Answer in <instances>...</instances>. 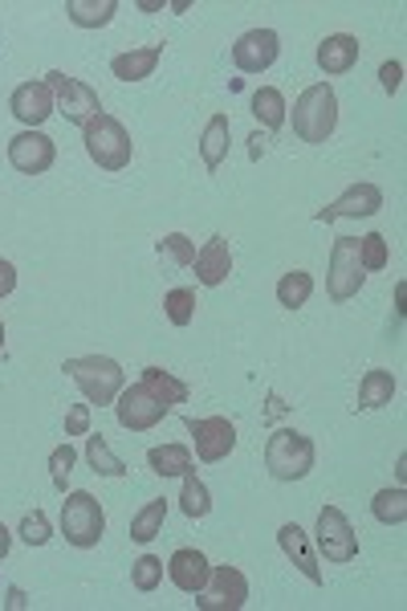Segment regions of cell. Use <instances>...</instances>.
<instances>
[{"label":"cell","mask_w":407,"mask_h":611,"mask_svg":"<svg viewBox=\"0 0 407 611\" xmlns=\"http://www.w3.org/2000/svg\"><path fill=\"white\" fill-rule=\"evenodd\" d=\"M74 465H78V453H74V444H58V449L49 453V477H53V489H58V493H65Z\"/></svg>","instance_id":"35"},{"label":"cell","mask_w":407,"mask_h":611,"mask_svg":"<svg viewBox=\"0 0 407 611\" xmlns=\"http://www.w3.org/2000/svg\"><path fill=\"white\" fill-rule=\"evenodd\" d=\"M163 314H168L172 327H192V318H196V294L192 290H172L163 298Z\"/></svg>","instance_id":"34"},{"label":"cell","mask_w":407,"mask_h":611,"mask_svg":"<svg viewBox=\"0 0 407 611\" xmlns=\"http://www.w3.org/2000/svg\"><path fill=\"white\" fill-rule=\"evenodd\" d=\"M82 143H86V156L95 159L102 172H123L135 156V143L126 135V126L107 110H98L95 119L82 126Z\"/></svg>","instance_id":"2"},{"label":"cell","mask_w":407,"mask_h":611,"mask_svg":"<svg viewBox=\"0 0 407 611\" xmlns=\"http://www.w3.org/2000/svg\"><path fill=\"white\" fill-rule=\"evenodd\" d=\"M188 432L196 440V456H200L203 465H217L224 456L236 449V428L233 420H224V416H208V420H188Z\"/></svg>","instance_id":"13"},{"label":"cell","mask_w":407,"mask_h":611,"mask_svg":"<svg viewBox=\"0 0 407 611\" xmlns=\"http://www.w3.org/2000/svg\"><path fill=\"white\" fill-rule=\"evenodd\" d=\"M156 253L168 261V266H175V269H188L192 261H196V241L192 236H184V233H168L163 241H156Z\"/></svg>","instance_id":"32"},{"label":"cell","mask_w":407,"mask_h":611,"mask_svg":"<svg viewBox=\"0 0 407 611\" xmlns=\"http://www.w3.org/2000/svg\"><path fill=\"white\" fill-rule=\"evenodd\" d=\"M58 159V143L49 139L46 131H21L9 139V163L21 175H46Z\"/></svg>","instance_id":"11"},{"label":"cell","mask_w":407,"mask_h":611,"mask_svg":"<svg viewBox=\"0 0 407 611\" xmlns=\"http://www.w3.org/2000/svg\"><path fill=\"white\" fill-rule=\"evenodd\" d=\"M313 294V278L306 269H294V273H285L282 282H278V302H282L285 310H301Z\"/></svg>","instance_id":"29"},{"label":"cell","mask_w":407,"mask_h":611,"mask_svg":"<svg viewBox=\"0 0 407 611\" xmlns=\"http://www.w3.org/2000/svg\"><path fill=\"white\" fill-rule=\"evenodd\" d=\"M110 407H114V416H119V424H123L126 432H147V428H156V424L172 412V407L163 404L143 379L139 383H131V388H123L119 400H114Z\"/></svg>","instance_id":"8"},{"label":"cell","mask_w":407,"mask_h":611,"mask_svg":"<svg viewBox=\"0 0 407 611\" xmlns=\"http://www.w3.org/2000/svg\"><path fill=\"white\" fill-rule=\"evenodd\" d=\"M62 534H65V542L78 550H90L102 542V534H107V514H102V505H98L95 493H86V489L65 493Z\"/></svg>","instance_id":"5"},{"label":"cell","mask_w":407,"mask_h":611,"mask_svg":"<svg viewBox=\"0 0 407 611\" xmlns=\"http://www.w3.org/2000/svg\"><path fill=\"white\" fill-rule=\"evenodd\" d=\"M278 542H282L285 559L298 566L306 579H310V583H322V566H318V559H313L310 538H306V530H301L298 522H285L282 530H278Z\"/></svg>","instance_id":"19"},{"label":"cell","mask_w":407,"mask_h":611,"mask_svg":"<svg viewBox=\"0 0 407 611\" xmlns=\"http://www.w3.org/2000/svg\"><path fill=\"white\" fill-rule=\"evenodd\" d=\"M313 542H318V550H322V559L334 566H346L359 559V534H355L350 517H346L338 505H322Z\"/></svg>","instance_id":"6"},{"label":"cell","mask_w":407,"mask_h":611,"mask_svg":"<svg viewBox=\"0 0 407 611\" xmlns=\"http://www.w3.org/2000/svg\"><path fill=\"white\" fill-rule=\"evenodd\" d=\"M359 37H350V33H330L326 41L318 46V70L330 74V78H338L346 70H355L359 65Z\"/></svg>","instance_id":"18"},{"label":"cell","mask_w":407,"mask_h":611,"mask_svg":"<svg viewBox=\"0 0 407 611\" xmlns=\"http://www.w3.org/2000/svg\"><path fill=\"white\" fill-rule=\"evenodd\" d=\"M9 110L25 123V131H37L49 114H58L53 110V90H49L46 82H21L13 90V98H9Z\"/></svg>","instance_id":"15"},{"label":"cell","mask_w":407,"mask_h":611,"mask_svg":"<svg viewBox=\"0 0 407 611\" xmlns=\"http://www.w3.org/2000/svg\"><path fill=\"white\" fill-rule=\"evenodd\" d=\"M395 400V376L392 371H383V367H375V371H367L359 383V407H383Z\"/></svg>","instance_id":"24"},{"label":"cell","mask_w":407,"mask_h":611,"mask_svg":"<svg viewBox=\"0 0 407 611\" xmlns=\"http://www.w3.org/2000/svg\"><path fill=\"white\" fill-rule=\"evenodd\" d=\"M143 383H147V388H151V392H156L168 407L188 404V383H184V379H175L172 371H163V367H147V371H143Z\"/></svg>","instance_id":"27"},{"label":"cell","mask_w":407,"mask_h":611,"mask_svg":"<svg viewBox=\"0 0 407 611\" xmlns=\"http://www.w3.org/2000/svg\"><path fill=\"white\" fill-rule=\"evenodd\" d=\"M266 469L273 481H301L313 469V440L294 428H278L266 444Z\"/></svg>","instance_id":"4"},{"label":"cell","mask_w":407,"mask_h":611,"mask_svg":"<svg viewBox=\"0 0 407 611\" xmlns=\"http://www.w3.org/2000/svg\"><path fill=\"white\" fill-rule=\"evenodd\" d=\"M196 278H200V285H208V290H217V285L229 282V273H233V249H229V241L224 236H212L203 249H196Z\"/></svg>","instance_id":"17"},{"label":"cell","mask_w":407,"mask_h":611,"mask_svg":"<svg viewBox=\"0 0 407 611\" xmlns=\"http://www.w3.org/2000/svg\"><path fill=\"white\" fill-rule=\"evenodd\" d=\"M13 290H16V269H13V261L0 257V298H9Z\"/></svg>","instance_id":"40"},{"label":"cell","mask_w":407,"mask_h":611,"mask_svg":"<svg viewBox=\"0 0 407 611\" xmlns=\"http://www.w3.org/2000/svg\"><path fill=\"white\" fill-rule=\"evenodd\" d=\"M90 432V404H70L65 412V437H86Z\"/></svg>","instance_id":"38"},{"label":"cell","mask_w":407,"mask_h":611,"mask_svg":"<svg viewBox=\"0 0 407 611\" xmlns=\"http://www.w3.org/2000/svg\"><path fill=\"white\" fill-rule=\"evenodd\" d=\"M180 510L188 517H208L212 514V493H208V486H203L200 477H196V469L184 473V498H180Z\"/></svg>","instance_id":"31"},{"label":"cell","mask_w":407,"mask_h":611,"mask_svg":"<svg viewBox=\"0 0 407 611\" xmlns=\"http://www.w3.org/2000/svg\"><path fill=\"white\" fill-rule=\"evenodd\" d=\"M338 126V95L330 82H313L298 95L294 102V131H298L301 143H326Z\"/></svg>","instance_id":"1"},{"label":"cell","mask_w":407,"mask_h":611,"mask_svg":"<svg viewBox=\"0 0 407 611\" xmlns=\"http://www.w3.org/2000/svg\"><path fill=\"white\" fill-rule=\"evenodd\" d=\"M278 58H282V37L273 29H249L236 37L233 62L240 74H266Z\"/></svg>","instance_id":"12"},{"label":"cell","mask_w":407,"mask_h":611,"mask_svg":"<svg viewBox=\"0 0 407 611\" xmlns=\"http://www.w3.org/2000/svg\"><path fill=\"white\" fill-rule=\"evenodd\" d=\"M86 461H90V469L102 473V477H123V473H126L123 461L110 453V444H107V437H102V432H98V437H90V432H86Z\"/></svg>","instance_id":"30"},{"label":"cell","mask_w":407,"mask_h":611,"mask_svg":"<svg viewBox=\"0 0 407 611\" xmlns=\"http://www.w3.org/2000/svg\"><path fill=\"white\" fill-rule=\"evenodd\" d=\"M379 82H383V90H387V95H395V90H399V82H404V65L383 62L379 65Z\"/></svg>","instance_id":"39"},{"label":"cell","mask_w":407,"mask_h":611,"mask_svg":"<svg viewBox=\"0 0 407 611\" xmlns=\"http://www.w3.org/2000/svg\"><path fill=\"white\" fill-rule=\"evenodd\" d=\"M62 371L74 383L82 388V395L90 400V404L107 407L119 400V392L126 388V376L123 367L110 359V355H82V359H65Z\"/></svg>","instance_id":"3"},{"label":"cell","mask_w":407,"mask_h":611,"mask_svg":"<svg viewBox=\"0 0 407 611\" xmlns=\"http://www.w3.org/2000/svg\"><path fill=\"white\" fill-rule=\"evenodd\" d=\"M249 603V579L236 566H212V575L203 583L196 608L200 611H240Z\"/></svg>","instance_id":"10"},{"label":"cell","mask_w":407,"mask_h":611,"mask_svg":"<svg viewBox=\"0 0 407 611\" xmlns=\"http://www.w3.org/2000/svg\"><path fill=\"white\" fill-rule=\"evenodd\" d=\"M229 143H233L229 114H212L208 126H203V135H200V156H203V168H208V172H217L220 163L229 159Z\"/></svg>","instance_id":"21"},{"label":"cell","mask_w":407,"mask_h":611,"mask_svg":"<svg viewBox=\"0 0 407 611\" xmlns=\"http://www.w3.org/2000/svg\"><path fill=\"white\" fill-rule=\"evenodd\" d=\"M46 86L53 90V110L62 114L65 123H78L86 126L90 119H95L98 110V95L86 86V82L70 78V74H62V70H53V74H46Z\"/></svg>","instance_id":"9"},{"label":"cell","mask_w":407,"mask_h":611,"mask_svg":"<svg viewBox=\"0 0 407 611\" xmlns=\"http://www.w3.org/2000/svg\"><path fill=\"white\" fill-rule=\"evenodd\" d=\"M285 98L278 86H261L257 95H252V119L266 126V131H278V126H285Z\"/></svg>","instance_id":"23"},{"label":"cell","mask_w":407,"mask_h":611,"mask_svg":"<svg viewBox=\"0 0 407 611\" xmlns=\"http://www.w3.org/2000/svg\"><path fill=\"white\" fill-rule=\"evenodd\" d=\"M159 58H163V46H143V49H131V53H119L114 62H110V74L119 82H143L156 74Z\"/></svg>","instance_id":"20"},{"label":"cell","mask_w":407,"mask_h":611,"mask_svg":"<svg viewBox=\"0 0 407 611\" xmlns=\"http://www.w3.org/2000/svg\"><path fill=\"white\" fill-rule=\"evenodd\" d=\"M367 273L359 266V236H338L330 249V269H326V294L334 302H350L362 290Z\"/></svg>","instance_id":"7"},{"label":"cell","mask_w":407,"mask_h":611,"mask_svg":"<svg viewBox=\"0 0 407 611\" xmlns=\"http://www.w3.org/2000/svg\"><path fill=\"white\" fill-rule=\"evenodd\" d=\"M208 575H212V563L203 559L200 550H175L172 559H168V579L184 591V596H200L203 591V583H208Z\"/></svg>","instance_id":"16"},{"label":"cell","mask_w":407,"mask_h":611,"mask_svg":"<svg viewBox=\"0 0 407 611\" xmlns=\"http://www.w3.org/2000/svg\"><path fill=\"white\" fill-rule=\"evenodd\" d=\"M131 583H135V591H156L159 583H163V563H159L156 554H143L131 563Z\"/></svg>","instance_id":"36"},{"label":"cell","mask_w":407,"mask_h":611,"mask_svg":"<svg viewBox=\"0 0 407 611\" xmlns=\"http://www.w3.org/2000/svg\"><path fill=\"white\" fill-rule=\"evenodd\" d=\"M163 522H168V502H163V498H156V502H147L139 514L131 517V538H135L139 547H147L151 538H159Z\"/></svg>","instance_id":"26"},{"label":"cell","mask_w":407,"mask_h":611,"mask_svg":"<svg viewBox=\"0 0 407 611\" xmlns=\"http://www.w3.org/2000/svg\"><path fill=\"white\" fill-rule=\"evenodd\" d=\"M65 13L78 29H102L119 13V0H65Z\"/></svg>","instance_id":"22"},{"label":"cell","mask_w":407,"mask_h":611,"mask_svg":"<svg viewBox=\"0 0 407 611\" xmlns=\"http://www.w3.org/2000/svg\"><path fill=\"white\" fill-rule=\"evenodd\" d=\"M21 538H25L29 547H46L49 538H53V534H49V517L41 514V510L25 514V517H21Z\"/></svg>","instance_id":"37"},{"label":"cell","mask_w":407,"mask_h":611,"mask_svg":"<svg viewBox=\"0 0 407 611\" xmlns=\"http://www.w3.org/2000/svg\"><path fill=\"white\" fill-rule=\"evenodd\" d=\"M0 351H4V322H0Z\"/></svg>","instance_id":"42"},{"label":"cell","mask_w":407,"mask_h":611,"mask_svg":"<svg viewBox=\"0 0 407 611\" xmlns=\"http://www.w3.org/2000/svg\"><path fill=\"white\" fill-rule=\"evenodd\" d=\"M147 465L159 473V477H184L192 469V453L188 444H159L147 453Z\"/></svg>","instance_id":"25"},{"label":"cell","mask_w":407,"mask_h":611,"mask_svg":"<svg viewBox=\"0 0 407 611\" xmlns=\"http://www.w3.org/2000/svg\"><path fill=\"white\" fill-rule=\"evenodd\" d=\"M9 547H13V534L4 530V522H0V559H4V554H9Z\"/></svg>","instance_id":"41"},{"label":"cell","mask_w":407,"mask_h":611,"mask_svg":"<svg viewBox=\"0 0 407 611\" xmlns=\"http://www.w3.org/2000/svg\"><path fill=\"white\" fill-rule=\"evenodd\" d=\"M387 261H392V249H387V236H383V233L359 236V266H362V273H375V269H387Z\"/></svg>","instance_id":"33"},{"label":"cell","mask_w":407,"mask_h":611,"mask_svg":"<svg viewBox=\"0 0 407 611\" xmlns=\"http://www.w3.org/2000/svg\"><path fill=\"white\" fill-rule=\"evenodd\" d=\"M379 208H383V192H379L375 184H350L334 204L318 208L313 220H318V224H334V220H343V217H375Z\"/></svg>","instance_id":"14"},{"label":"cell","mask_w":407,"mask_h":611,"mask_svg":"<svg viewBox=\"0 0 407 611\" xmlns=\"http://www.w3.org/2000/svg\"><path fill=\"white\" fill-rule=\"evenodd\" d=\"M371 514H375V522H383V526H404L407 522V489L404 486L379 489L375 502H371Z\"/></svg>","instance_id":"28"}]
</instances>
